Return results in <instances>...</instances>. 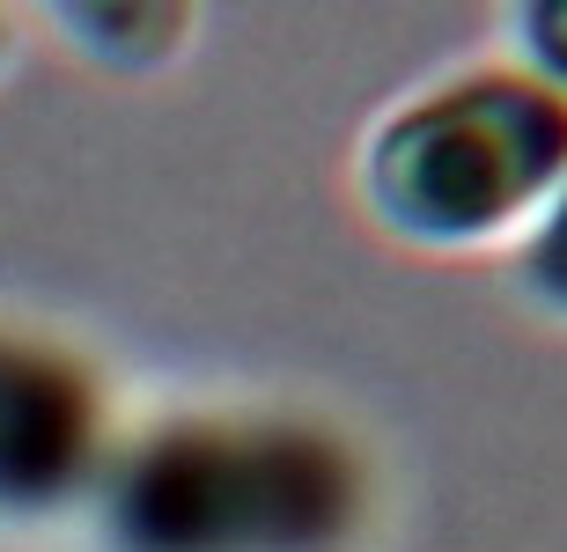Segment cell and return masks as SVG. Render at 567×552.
<instances>
[{
  "mask_svg": "<svg viewBox=\"0 0 567 552\" xmlns=\"http://www.w3.org/2000/svg\"><path fill=\"white\" fill-rule=\"evenodd\" d=\"M66 38L82 44V60L118 66V74H155L185 52L192 38V8H52Z\"/></svg>",
  "mask_w": 567,
  "mask_h": 552,
  "instance_id": "277c9868",
  "label": "cell"
},
{
  "mask_svg": "<svg viewBox=\"0 0 567 552\" xmlns=\"http://www.w3.org/2000/svg\"><path fill=\"white\" fill-rule=\"evenodd\" d=\"M118 435L111 376L82 346L0 317V531L82 523Z\"/></svg>",
  "mask_w": 567,
  "mask_h": 552,
  "instance_id": "3957f363",
  "label": "cell"
},
{
  "mask_svg": "<svg viewBox=\"0 0 567 552\" xmlns=\"http://www.w3.org/2000/svg\"><path fill=\"white\" fill-rule=\"evenodd\" d=\"M567 191V96L508 60L413 82L354 148V199L427 258L516 251Z\"/></svg>",
  "mask_w": 567,
  "mask_h": 552,
  "instance_id": "7a4b0ae2",
  "label": "cell"
},
{
  "mask_svg": "<svg viewBox=\"0 0 567 552\" xmlns=\"http://www.w3.org/2000/svg\"><path fill=\"white\" fill-rule=\"evenodd\" d=\"M16 30H22V22H16V8H0V74L16 66Z\"/></svg>",
  "mask_w": 567,
  "mask_h": 552,
  "instance_id": "52a82bcc",
  "label": "cell"
},
{
  "mask_svg": "<svg viewBox=\"0 0 567 552\" xmlns=\"http://www.w3.org/2000/svg\"><path fill=\"white\" fill-rule=\"evenodd\" d=\"M502 38L516 44L508 60L524 66V74H538L553 96H567V0H524V8H508Z\"/></svg>",
  "mask_w": 567,
  "mask_h": 552,
  "instance_id": "8992f818",
  "label": "cell"
},
{
  "mask_svg": "<svg viewBox=\"0 0 567 552\" xmlns=\"http://www.w3.org/2000/svg\"><path fill=\"white\" fill-rule=\"evenodd\" d=\"M82 523L96 552H361L377 471L317 413L185 405L118 435Z\"/></svg>",
  "mask_w": 567,
  "mask_h": 552,
  "instance_id": "6da1fadb",
  "label": "cell"
},
{
  "mask_svg": "<svg viewBox=\"0 0 567 552\" xmlns=\"http://www.w3.org/2000/svg\"><path fill=\"white\" fill-rule=\"evenodd\" d=\"M516 295L530 302V310H546V317L567 324V191L546 207V221L516 243Z\"/></svg>",
  "mask_w": 567,
  "mask_h": 552,
  "instance_id": "5b68a950",
  "label": "cell"
}]
</instances>
